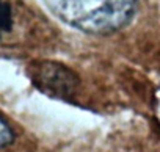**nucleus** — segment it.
I'll use <instances>...</instances> for the list:
<instances>
[{"label":"nucleus","instance_id":"obj_1","mask_svg":"<svg viewBox=\"0 0 160 152\" xmlns=\"http://www.w3.org/2000/svg\"><path fill=\"white\" fill-rule=\"evenodd\" d=\"M47 8L68 25L93 35H108L126 27L137 0H44Z\"/></svg>","mask_w":160,"mask_h":152},{"label":"nucleus","instance_id":"obj_2","mask_svg":"<svg viewBox=\"0 0 160 152\" xmlns=\"http://www.w3.org/2000/svg\"><path fill=\"white\" fill-rule=\"evenodd\" d=\"M30 77L42 93L61 99L71 97L78 88V77L74 71L60 63H33L30 66Z\"/></svg>","mask_w":160,"mask_h":152},{"label":"nucleus","instance_id":"obj_3","mask_svg":"<svg viewBox=\"0 0 160 152\" xmlns=\"http://www.w3.org/2000/svg\"><path fill=\"white\" fill-rule=\"evenodd\" d=\"M13 27V8L7 0H0V39Z\"/></svg>","mask_w":160,"mask_h":152},{"label":"nucleus","instance_id":"obj_4","mask_svg":"<svg viewBox=\"0 0 160 152\" xmlns=\"http://www.w3.org/2000/svg\"><path fill=\"white\" fill-rule=\"evenodd\" d=\"M13 141V132L11 127L7 124V121L3 118H0V147L8 146Z\"/></svg>","mask_w":160,"mask_h":152}]
</instances>
